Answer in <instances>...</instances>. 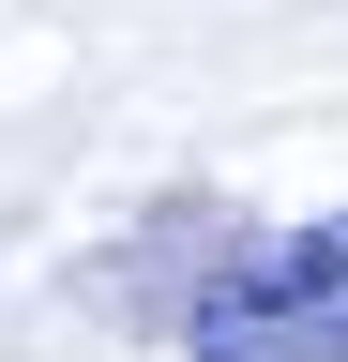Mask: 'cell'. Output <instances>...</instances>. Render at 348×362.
Here are the masks:
<instances>
[{"label": "cell", "mask_w": 348, "mask_h": 362, "mask_svg": "<svg viewBox=\"0 0 348 362\" xmlns=\"http://www.w3.org/2000/svg\"><path fill=\"white\" fill-rule=\"evenodd\" d=\"M167 332H182V362H348V211L228 242Z\"/></svg>", "instance_id": "1"}]
</instances>
